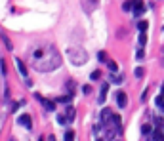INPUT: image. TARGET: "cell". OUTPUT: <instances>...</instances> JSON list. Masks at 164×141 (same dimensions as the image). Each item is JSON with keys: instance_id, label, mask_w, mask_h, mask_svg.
Masks as SVG:
<instances>
[{"instance_id": "32", "label": "cell", "mask_w": 164, "mask_h": 141, "mask_svg": "<svg viewBox=\"0 0 164 141\" xmlns=\"http://www.w3.org/2000/svg\"><path fill=\"white\" fill-rule=\"evenodd\" d=\"M10 141H15V139H10Z\"/></svg>"}, {"instance_id": "7", "label": "cell", "mask_w": 164, "mask_h": 141, "mask_svg": "<svg viewBox=\"0 0 164 141\" xmlns=\"http://www.w3.org/2000/svg\"><path fill=\"white\" fill-rule=\"evenodd\" d=\"M17 122L21 124L23 128H27V130H31L32 128V118H31V114H21L17 118Z\"/></svg>"}, {"instance_id": "21", "label": "cell", "mask_w": 164, "mask_h": 141, "mask_svg": "<svg viewBox=\"0 0 164 141\" xmlns=\"http://www.w3.org/2000/svg\"><path fill=\"white\" fill-rule=\"evenodd\" d=\"M134 74H136V76H137V78H141V76H143V74H145V71H143V69H141V67H137V69H136V71H134Z\"/></svg>"}, {"instance_id": "25", "label": "cell", "mask_w": 164, "mask_h": 141, "mask_svg": "<svg viewBox=\"0 0 164 141\" xmlns=\"http://www.w3.org/2000/svg\"><path fill=\"white\" fill-rule=\"evenodd\" d=\"M145 42H147V34H145V32H141V34H139V44L145 46Z\"/></svg>"}, {"instance_id": "8", "label": "cell", "mask_w": 164, "mask_h": 141, "mask_svg": "<svg viewBox=\"0 0 164 141\" xmlns=\"http://www.w3.org/2000/svg\"><path fill=\"white\" fill-rule=\"evenodd\" d=\"M143 10H145V6H143L141 0H134V14H136V17H139L143 14Z\"/></svg>"}, {"instance_id": "30", "label": "cell", "mask_w": 164, "mask_h": 141, "mask_svg": "<svg viewBox=\"0 0 164 141\" xmlns=\"http://www.w3.org/2000/svg\"><path fill=\"white\" fill-rule=\"evenodd\" d=\"M82 91L84 94H90V86H82Z\"/></svg>"}, {"instance_id": "3", "label": "cell", "mask_w": 164, "mask_h": 141, "mask_svg": "<svg viewBox=\"0 0 164 141\" xmlns=\"http://www.w3.org/2000/svg\"><path fill=\"white\" fill-rule=\"evenodd\" d=\"M67 57H69V61H71L73 65L80 67V65H84L88 61V52L84 50V48H69Z\"/></svg>"}, {"instance_id": "28", "label": "cell", "mask_w": 164, "mask_h": 141, "mask_svg": "<svg viewBox=\"0 0 164 141\" xmlns=\"http://www.w3.org/2000/svg\"><path fill=\"white\" fill-rule=\"evenodd\" d=\"M136 57H137V59H143V57H145V52H143V50H139V52L136 54Z\"/></svg>"}, {"instance_id": "9", "label": "cell", "mask_w": 164, "mask_h": 141, "mask_svg": "<svg viewBox=\"0 0 164 141\" xmlns=\"http://www.w3.org/2000/svg\"><path fill=\"white\" fill-rule=\"evenodd\" d=\"M15 67H17V71L23 74V76L27 78V67H25V63H23V61L19 59V57H15Z\"/></svg>"}, {"instance_id": "13", "label": "cell", "mask_w": 164, "mask_h": 141, "mask_svg": "<svg viewBox=\"0 0 164 141\" xmlns=\"http://www.w3.org/2000/svg\"><path fill=\"white\" fill-rule=\"evenodd\" d=\"M0 36H2V40H4V44H6V48H8V50H14V46H12V42H10V38L6 36V32H2Z\"/></svg>"}, {"instance_id": "19", "label": "cell", "mask_w": 164, "mask_h": 141, "mask_svg": "<svg viewBox=\"0 0 164 141\" xmlns=\"http://www.w3.org/2000/svg\"><path fill=\"white\" fill-rule=\"evenodd\" d=\"M147 27H149V23H147V21H139V23H137V29H139L141 32H145Z\"/></svg>"}, {"instance_id": "10", "label": "cell", "mask_w": 164, "mask_h": 141, "mask_svg": "<svg viewBox=\"0 0 164 141\" xmlns=\"http://www.w3.org/2000/svg\"><path fill=\"white\" fill-rule=\"evenodd\" d=\"M111 116H113V113H111V111L109 109H103V111H101V124H105V122H109V120H111Z\"/></svg>"}, {"instance_id": "6", "label": "cell", "mask_w": 164, "mask_h": 141, "mask_svg": "<svg viewBox=\"0 0 164 141\" xmlns=\"http://www.w3.org/2000/svg\"><path fill=\"white\" fill-rule=\"evenodd\" d=\"M116 105H119L120 109H124V107L128 105V96H126V91H122V90L116 91Z\"/></svg>"}, {"instance_id": "4", "label": "cell", "mask_w": 164, "mask_h": 141, "mask_svg": "<svg viewBox=\"0 0 164 141\" xmlns=\"http://www.w3.org/2000/svg\"><path fill=\"white\" fill-rule=\"evenodd\" d=\"M80 6L86 14H94L99 6V0H80Z\"/></svg>"}, {"instance_id": "24", "label": "cell", "mask_w": 164, "mask_h": 141, "mask_svg": "<svg viewBox=\"0 0 164 141\" xmlns=\"http://www.w3.org/2000/svg\"><path fill=\"white\" fill-rule=\"evenodd\" d=\"M57 122L65 124V122H67V116H65V114H57Z\"/></svg>"}, {"instance_id": "27", "label": "cell", "mask_w": 164, "mask_h": 141, "mask_svg": "<svg viewBox=\"0 0 164 141\" xmlns=\"http://www.w3.org/2000/svg\"><path fill=\"white\" fill-rule=\"evenodd\" d=\"M0 71H2V74H6V61L0 59Z\"/></svg>"}, {"instance_id": "17", "label": "cell", "mask_w": 164, "mask_h": 141, "mask_svg": "<svg viewBox=\"0 0 164 141\" xmlns=\"http://www.w3.org/2000/svg\"><path fill=\"white\" fill-rule=\"evenodd\" d=\"M107 67H109L111 73H116V71H119V65L114 63V61H107Z\"/></svg>"}, {"instance_id": "22", "label": "cell", "mask_w": 164, "mask_h": 141, "mask_svg": "<svg viewBox=\"0 0 164 141\" xmlns=\"http://www.w3.org/2000/svg\"><path fill=\"white\" fill-rule=\"evenodd\" d=\"M90 78H92V80H99V78H101V73H99V71H94V73L90 74Z\"/></svg>"}, {"instance_id": "20", "label": "cell", "mask_w": 164, "mask_h": 141, "mask_svg": "<svg viewBox=\"0 0 164 141\" xmlns=\"http://www.w3.org/2000/svg\"><path fill=\"white\" fill-rule=\"evenodd\" d=\"M153 141H164V133L156 130V132H155V135H153Z\"/></svg>"}, {"instance_id": "12", "label": "cell", "mask_w": 164, "mask_h": 141, "mask_svg": "<svg viewBox=\"0 0 164 141\" xmlns=\"http://www.w3.org/2000/svg\"><path fill=\"white\" fill-rule=\"evenodd\" d=\"M107 90H109V84H101V94H99V103H105V97H107Z\"/></svg>"}, {"instance_id": "2", "label": "cell", "mask_w": 164, "mask_h": 141, "mask_svg": "<svg viewBox=\"0 0 164 141\" xmlns=\"http://www.w3.org/2000/svg\"><path fill=\"white\" fill-rule=\"evenodd\" d=\"M101 126L105 128V137H107V139H114V137H116L120 132H122V124H120V116H116V114H113L109 122L101 124Z\"/></svg>"}, {"instance_id": "1", "label": "cell", "mask_w": 164, "mask_h": 141, "mask_svg": "<svg viewBox=\"0 0 164 141\" xmlns=\"http://www.w3.org/2000/svg\"><path fill=\"white\" fill-rule=\"evenodd\" d=\"M27 57H29L31 67L37 69L38 73H52V71L61 67V54L52 44L32 46L31 50H29Z\"/></svg>"}, {"instance_id": "29", "label": "cell", "mask_w": 164, "mask_h": 141, "mask_svg": "<svg viewBox=\"0 0 164 141\" xmlns=\"http://www.w3.org/2000/svg\"><path fill=\"white\" fill-rule=\"evenodd\" d=\"M97 59H99V61H105V54H103V52H99V54H97Z\"/></svg>"}, {"instance_id": "15", "label": "cell", "mask_w": 164, "mask_h": 141, "mask_svg": "<svg viewBox=\"0 0 164 141\" xmlns=\"http://www.w3.org/2000/svg\"><path fill=\"white\" fill-rule=\"evenodd\" d=\"M122 10H124V12H130V10H134V0H128V2H124V4H122Z\"/></svg>"}, {"instance_id": "18", "label": "cell", "mask_w": 164, "mask_h": 141, "mask_svg": "<svg viewBox=\"0 0 164 141\" xmlns=\"http://www.w3.org/2000/svg\"><path fill=\"white\" fill-rule=\"evenodd\" d=\"M113 84H122V76H119V74H111V78H109Z\"/></svg>"}, {"instance_id": "23", "label": "cell", "mask_w": 164, "mask_h": 141, "mask_svg": "<svg viewBox=\"0 0 164 141\" xmlns=\"http://www.w3.org/2000/svg\"><path fill=\"white\" fill-rule=\"evenodd\" d=\"M71 97H73V96H63V97H59L57 101H59V103H69V101H71Z\"/></svg>"}, {"instance_id": "5", "label": "cell", "mask_w": 164, "mask_h": 141, "mask_svg": "<svg viewBox=\"0 0 164 141\" xmlns=\"http://www.w3.org/2000/svg\"><path fill=\"white\" fill-rule=\"evenodd\" d=\"M34 97H37V99L42 103V107H44L46 111H52V113L55 111V101H52V99H46V97H42L40 94H34Z\"/></svg>"}, {"instance_id": "11", "label": "cell", "mask_w": 164, "mask_h": 141, "mask_svg": "<svg viewBox=\"0 0 164 141\" xmlns=\"http://www.w3.org/2000/svg\"><path fill=\"white\" fill-rule=\"evenodd\" d=\"M65 116H67L69 122L74 120V107H73V105H67V109H65Z\"/></svg>"}, {"instance_id": "31", "label": "cell", "mask_w": 164, "mask_h": 141, "mask_svg": "<svg viewBox=\"0 0 164 141\" xmlns=\"http://www.w3.org/2000/svg\"><path fill=\"white\" fill-rule=\"evenodd\" d=\"M96 141H103V139H96Z\"/></svg>"}, {"instance_id": "16", "label": "cell", "mask_w": 164, "mask_h": 141, "mask_svg": "<svg viewBox=\"0 0 164 141\" xmlns=\"http://www.w3.org/2000/svg\"><path fill=\"white\" fill-rule=\"evenodd\" d=\"M63 141H74V132L73 130H69V132H65V137Z\"/></svg>"}, {"instance_id": "26", "label": "cell", "mask_w": 164, "mask_h": 141, "mask_svg": "<svg viewBox=\"0 0 164 141\" xmlns=\"http://www.w3.org/2000/svg\"><path fill=\"white\" fill-rule=\"evenodd\" d=\"M141 132H143V133H147V135H149V133H151V126H149V124H143Z\"/></svg>"}, {"instance_id": "14", "label": "cell", "mask_w": 164, "mask_h": 141, "mask_svg": "<svg viewBox=\"0 0 164 141\" xmlns=\"http://www.w3.org/2000/svg\"><path fill=\"white\" fill-rule=\"evenodd\" d=\"M156 107H158L160 111H164V94H160V96L156 97Z\"/></svg>"}]
</instances>
